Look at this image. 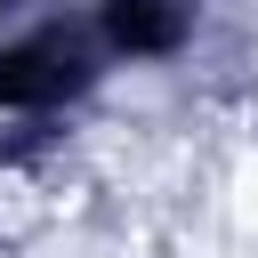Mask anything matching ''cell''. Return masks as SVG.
I'll list each match as a JSON object with an SVG mask.
<instances>
[{"mask_svg":"<svg viewBox=\"0 0 258 258\" xmlns=\"http://www.w3.org/2000/svg\"><path fill=\"white\" fill-rule=\"evenodd\" d=\"M81 81H89V64H81L73 32H32V40H16L0 56V105H56Z\"/></svg>","mask_w":258,"mask_h":258,"instance_id":"1","label":"cell"},{"mask_svg":"<svg viewBox=\"0 0 258 258\" xmlns=\"http://www.w3.org/2000/svg\"><path fill=\"white\" fill-rule=\"evenodd\" d=\"M177 0H113V40L121 48H169L177 40Z\"/></svg>","mask_w":258,"mask_h":258,"instance_id":"2","label":"cell"}]
</instances>
